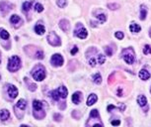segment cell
<instances>
[{"label": "cell", "mask_w": 151, "mask_h": 127, "mask_svg": "<svg viewBox=\"0 0 151 127\" xmlns=\"http://www.w3.org/2000/svg\"><path fill=\"white\" fill-rule=\"evenodd\" d=\"M32 76H33L34 79L37 82H42L44 81L45 77V69L44 66L42 65H38L33 69L32 71Z\"/></svg>", "instance_id": "1"}, {"label": "cell", "mask_w": 151, "mask_h": 127, "mask_svg": "<svg viewBox=\"0 0 151 127\" xmlns=\"http://www.w3.org/2000/svg\"><path fill=\"white\" fill-rule=\"evenodd\" d=\"M122 56H123V59L124 60V62L129 65H132L135 62V54H134V51L132 48H126V49L123 50Z\"/></svg>", "instance_id": "2"}, {"label": "cell", "mask_w": 151, "mask_h": 127, "mask_svg": "<svg viewBox=\"0 0 151 127\" xmlns=\"http://www.w3.org/2000/svg\"><path fill=\"white\" fill-rule=\"evenodd\" d=\"M21 68V60L18 56H13L8 62V70L10 72H16Z\"/></svg>", "instance_id": "3"}, {"label": "cell", "mask_w": 151, "mask_h": 127, "mask_svg": "<svg viewBox=\"0 0 151 127\" xmlns=\"http://www.w3.org/2000/svg\"><path fill=\"white\" fill-rule=\"evenodd\" d=\"M47 42L50 43L51 46L53 47H57L61 45V40L57 36V34L55 32H50L47 36Z\"/></svg>", "instance_id": "4"}, {"label": "cell", "mask_w": 151, "mask_h": 127, "mask_svg": "<svg viewBox=\"0 0 151 127\" xmlns=\"http://www.w3.org/2000/svg\"><path fill=\"white\" fill-rule=\"evenodd\" d=\"M26 106H27V101L25 99H20L15 104V106H14V111L16 113L17 117H19V114H20L19 112H21V114L24 115V110H25Z\"/></svg>", "instance_id": "5"}, {"label": "cell", "mask_w": 151, "mask_h": 127, "mask_svg": "<svg viewBox=\"0 0 151 127\" xmlns=\"http://www.w3.org/2000/svg\"><path fill=\"white\" fill-rule=\"evenodd\" d=\"M87 30L83 27V25L81 24V23H78L77 25H76V29H75V32H74V36H76V37H78L80 39H85L87 37Z\"/></svg>", "instance_id": "6"}, {"label": "cell", "mask_w": 151, "mask_h": 127, "mask_svg": "<svg viewBox=\"0 0 151 127\" xmlns=\"http://www.w3.org/2000/svg\"><path fill=\"white\" fill-rule=\"evenodd\" d=\"M50 63L54 66H61L63 65V58L59 54H54L50 59Z\"/></svg>", "instance_id": "7"}, {"label": "cell", "mask_w": 151, "mask_h": 127, "mask_svg": "<svg viewBox=\"0 0 151 127\" xmlns=\"http://www.w3.org/2000/svg\"><path fill=\"white\" fill-rule=\"evenodd\" d=\"M6 86H7V94L9 95V97L12 99L16 98L17 95H18V89L16 86L13 84H7Z\"/></svg>", "instance_id": "8"}, {"label": "cell", "mask_w": 151, "mask_h": 127, "mask_svg": "<svg viewBox=\"0 0 151 127\" xmlns=\"http://www.w3.org/2000/svg\"><path fill=\"white\" fill-rule=\"evenodd\" d=\"M10 22H11L12 24H14L15 27H19V26L23 23V20L20 18V16L14 14V15H12L11 18H10Z\"/></svg>", "instance_id": "9"}, {"label": "cell", "mask_w": 151, "mask_h": 127, "mask_svg": "<svg viewBox=\"0 0 151 127\" xmlns=\"http://www.w3.org/2000/svg\"><path fill=\"white\" fill-rule=\"evenodd\" d=\"M59 27H60V29L63 32H67L69 30V28H70V24H69V22L67 20L64 19V20H61L59 22Z\"/></svg>", "instance_id": "10"}, {"label": "cell", "mask_w": 151, "mask_h": 127, "mask_svg": "<svg viewBox=\"0 0 151 127\" xmlns=\"http://www.w3.org/2000/svg\"><path fill=\"white\" fill-rule=\"evenodd\" d=\"M57 91H58V94H59L60 98H66L67 97L68 90H67V89L64 86V85H62V86H60V88H58Z\"/></svg>", "instance_id": "11"}, {"label": "cell", "mask_w": 151, "mask_h": 127, "mask_svg": "<svg viewBox=\"0 0 151 127\" xmlns=\"http://www.w3.org/2000/svg\"><path fill=\"white\" fill-rule=\"evenodd\" d=\"M10 117V112L7 109H2L0 111V120L1 121H6Z\"/></svg>", "instance_id": "12"}, {"label": "cell", "mask_w": 151, "mask_h": 127, "mask_svg": "<svg viewBox=\"0 0 151 127\" xmlns=\"http://www.w3.org/2000/svg\"><path fill=\"white\" fill-rule=\"evenodd\" d=\"M81 98H82V93L80 91H77V92H74L72 95V101L73 103L75 104H78L81 101Z\"/></svg>", "instance_id": "13"}, {"label": "cell", "mask_w": 151, "mask_h": 127, "mask_svg": "<svg viewBox=\"0 0 151 127\" xmlns=\"http://www.w3.org/2000/svg\"><path fill=\"white\" fill-rule=\"evenodd\" d=\"M97 100H98L97 95L95 93H91L89 95V97H88V99H87V105L91 106V105L95 104L96 102H97Z\"/></svg>", "instance_id": "14"}, {"label": "cell", "mask_w": 151, "mask_h": 127, "mask_svg": "<svg viewBox=\"0 0 151 127\" xmlns=\"http://www.w3.org/2000/svg\"><path fill=\"white\" fill-rule=\"evenodd\" d=\"M138 76H139V77L142 81H147L150 77V73L148 72V71H146V70H141L139 72V73H138Z\"/></svg>", "instance_id": "15"}, {"label": "cell", "mask_w": 151, "mask_h": 127, "mask_svg": "<svg viewBox=\"0 0 151 127\" xmlns=\"http://www.w3.org/2000/svg\"><path fill=\"white\" fill-rule=\"evenodd\" d=\"M34 116L37 118V119H43L45 116V111L44 109H41V110H34Z\"/></svg>", "instance_id": "16"}, {"label": "cell", "mask_w": 151, "mask_h": 127, "mask_svg": "<svg viewBox=\"0 0 151 127\" xmlns=\"http://www.w3.org/2000/svg\"><path fill=\"white\" fill-rule=\"evenodd\" d=\"M43 106H44V102H42V101L37 99L33 101L34 110H41V109H43Z\"/></svg>", "instance_id": "17"}, {"label": "cell", "mask_w": 151, "mask_h": 127, "mask_svg": "<svg viewBox=\"0 0 151 127\" xmlns=\"http://www.w3.org/2000/svg\"><path fill=\"white\" fill-rule=\"evenodd\" d=\"M35 31H36V33L39 34V35H43V34L45 32V28L44 25L38 24V25L35 26Z\"/></svg>", "instance_id": "18"}, {"label": "cell", "mask_w": 151, "mask_h": 127, "mask_svg": "<svg viewBox=\"0 0 151 127\" xmlns=\"http://www.w3.org/2000/svg\"><path fill=\"white\" fill-rule=\"evenodd\" d=\"M129 29H130V31H131V32H133V33H138L140 30H141V27H140L138 24H136L135 22H133V23H131V24H130Z\"/></svg>", "instance_id": "19"}, {"label": "cell", "mask_w": 151, "mask_h": 127, "mask_svg": "<svg viewBox=\"0 0 151 127\" xmlns=\"http://www.w3.org/2000/svg\"><path fill=\"white\" fill-rule=\"evenodd\" d=\"M137 102H138V104H139L141 107H144V106H146V104H147V99H146V97L144 95H139V96L137 97Z\"/></svg>", "instance_id": "20"}, {"label": "cell", "mask_w": 151, "mask_h": 127, "mask_svg": "<svg viewBox=\"0 0 151 127\" xmlns=\"http://www.w3.org/2000/svg\"><path fill=\"white\" fill-rule=\"evenodd\" d=\"M146 16H147V9L144 5L140 6V19L141 20H145Z\"/></svg>", "instance_id": "21"}, {"label": "cell", "mask_w": 151, "mask_h": 127, "mask_svg": "<svg viewBox=\"0 0 151 127\" xmlns=\"http://www.w3.org/2000/svg\"><path fill=\"white\" fill-rule=\"evenodd\" d=\"M0 37L3 39V40H8L9 39V37H10V35H9V33L6 31L5 29H0Z\"/></svg>", "instance_id": "22"}, {"label": "cell", "mask_w": 151, "mask_h": 127, "mask_svg": "<svg viewBox=\"0 0 151 127\" xmlns=\"http://www.w3.org/2000/svg\"><path fill=\"white\" fill-rule=\"evenodd\" d=\"M50 97H51V99L52 100H58L59 98H60V96H59V94H58L57 89H56V90H52V91L50 92Z\"/></svg>", "instance_id": "23"}, {"label": "cell", "mask_w": 151, "mask_h": 127, "mask_svg": "<svg viewBox=\"0 0 151 127\" xmlns=\"http://www.w3.org/2000/svg\"><path fill=\"white\" fill-rule=\"evenodd\" d=\"M92 78H93V82L95 83H97V84H100V83H102V77H101L100 73H96V75H94Z\"/></svg>", "instance_id": "24"}, {"label": "cell", "mask_w": 151, "mask_h": 127, "mask_svg": "<svg viewBox=\"0 0 151 127\" xmlns=\"http://www.w3.org/2000/svg\"><path fill=\"white\" fill-rule=\"evenodd\" d=\"M97 19L99 20V22L102 24V23H104V22H106V20H107V17L106 15L104 14V13H99V14H97Z\"/></svg>", "instance_id": "25"}, {"label": "cell", "mask_w": 151, "mask_h": 127, "mask_svg": "<svg viewBox=\"0 0 151 127\" xmlns=\"http://www.w3.org/2000/svg\"><path fill=\"white\" fill-rule=\"evenodd\" d=\"M31 7H32V2H30V1H27V2H25L23 4V9L25 11H29L31 9Z\"/></svg>", "instance_id": "26"}, {"label": "cell", "mask_w": 151, "mask_h": 127, "mask_svg": "<svg viewBox=\"0 0 151 127\" xmlns=\"http://www.w3.org/2000/svg\"><path fill=\"white\" fill-rule=\"evenodd\" d=\"M56 3H57L58 7H60V8H64V7L67 5V0H57V1H56Z\"/></svg>", "instance_id": "27"}, {"label": "cell", "mask_w": 151, "mask_h": 127, "mask_svg": "<svg viewBox=\"0 0 151 127\" xmlns=\"http://www.w3.org/2000/svg\"><path fill=\"white\" fill-rule=\"evenodd\" d=\"M143 53L145 55H151V46L150 45H145V47L143 48Z\"/></svg>", "instance_id": "28"}, {"label": "cell", "mask_w": 151, "mask_h": 127, "mask_svg": "<svg viewBox=\"0 0 151 127\" xmlns=\"http://www.w3.org/2000/svg\"><path fill=\"white\" fill-rule=\"evenodd\" d=\"M35 10L37 12H43L44 11V6L42 5V4H39V3H37L35 5Z\"/></svg>", "instance_id": "29"}, {"label": "cell", "mask_w": 151, "mask_h": 127, "mask_svg": "<svg viewBox=\"0 0 151 127\" xmlns=\"http://www.w3.org/2000/svg\"><path fill=\"white\" fill-rule=\"evenodd\" d=\"M24 79H25L26 83L28 84V86H32V89H31V90H32V91H35V90L37 89V85H36V84H33V83H29V82H28V78H27V77H25Z\"/></svg>", "instance_id": "30"}, {"label": "cell", "mask_w": 151, "mask_h": 127, "mask_svg": "<svg viewBox=\"0 0 151 127\" xmlns=\"http://www.w3.org/2000/svg\"><path fill=\"white\" fill-rule=\"evenodd\" d=\"M108 7H109L111 10H116V9H117V8L120 7V5L117 4V3H114V4L110 3V4H108Z\"/></svg>", "instance_id": "31"}, {"label": "cell", "mask_w": 151, "mask_h": 127, "mask_svg": "<svg viewBox=\"0 0 151 127\" xmlns=\"http://www.w3.org/2000/svg\"><path fill=\"white\" fill-rule=\"evenodd\" d=\"M105 57L103 55H98V63L100 64V65H103L104 63H105Z\"/></svg>", "instance_id": "32"}, {"label": "cell", "mask_w": 151, "mask_h": 127, "mask_svg": "<svg viewBox=\"0 0 151 127\" xmlns=\"http://www.w3.org/2000/svg\"><path fill=\"white\" fill-rule=\"evenodd\" d=\"M105 52H106L107 56H109V57H111L113 55V51H112V48H110V47H105Z\"/></svg>", "instance_id": "33"}, {"label": "cell", "mask_w": 151, "mask_h": 127, "mask_svg": "<svg viewBox=\"0 0 151 127\" xmlns=\"http://www.w3.org/2000/svg\"><path fill=\"white\" fill-rule=\"evenodd\" d=\"M36 58L42 60V59L44 58V53H43V51H38V52L36 53Z\"/></svg>", "instance_id": "34"}, {"label": "cell", "mask_w": 151, "mask_h": 127, "mask_svg": "<svg viewBox=\"0 0 151 127\" xmlns=\"http://www.w3.org/2000/svg\"><path fill=\"white\" fill-rule=\"evenodd\" d=\"M115 36H116V37H117L118 40H123V32H121V31L117 32V33L115 34Z\"/></svg>", "instance_id": "35"}, {"label": "cell", "mask_w": 151, "mask_h": 127, "mask_svg": "<svg viewBox=\"0 0 151 127\" xmlns=\"http://www.w3.org/2000/svg\"><path fill=\"white\" fill-rule=\"evenodd\" d=\"M53 119L55 120V121H60L62 119V116L60 114H53Z\"/></svg>", "instance_id": "36"}, {"label": "cell", "mask_w": 151, "mask_h": 127, "mask_svg": "<svg viewBox=\"0 0 151 127\" xmlns=\"http://www.w3.org/2000/svg\"><path fill=\"white\" fill-rule=\"evenodd\" d=\"M89 64L91 66H96V60L93 58V59H90L89 60Z\"/></svg>", "instance_id": "37"}, {"label": "cell", "mask_w": 151, "mask_h": 127, "mask_svg": "<svg viewBox=\"0 0 151 127\" xmlns=\"http://www.w3.org/2000/svg\"><path fill=\"white\" fill-rule=\"evenodd\" d=\"M77 52H78V48L75 46V47H73V49L71 50V52H70V53H71V55H75Z\"/></svg>", "instance_id": "38"}, {"label": "cell", "mask_w": 151, "mask_h": 127, "mask_svg": "<svg viewBox=\"0 0 151 127\" xmlns=\"http://www.w3.org/2000/svg\"><path fill=\"white\" fill-rule=\"evenodd\" d=\"M120 124H121L120 120H113L112 121V125H114V126H117V125H120Z\"/></svg>", "instance_id": "39"}, {"label": "cell", "mask_w": 151, "mask_h": 127, "mask_svg": "<svg viewBox=\"0 0 151 127\" xmlns=\"http://www.w3.org/2000/svg\"><path fill=\"white\" fill-rule=\"evenodd\" d=\"M59 108H61V109H64V108H65V102H63V103H62V105L61 104L59 105Z\"/></svg>", "instance_id": "40"}, {"label": "cell", "mask_w": 151, "mask_h": 127, "mask_svg": "<svg viewBox=\"0 0 151 127\" xmlns=\"http://www.w3.org/2000/svg\"><path fill=\"white\" fill-rule=\"evenodd\" d=\"M0 79H1V76H0Z\"/></svg>", "instance_id": "41"}]
</instances>
